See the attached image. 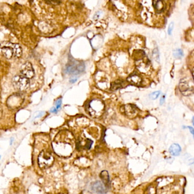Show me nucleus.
I'll return each mask as SVG.
<instances>
[{
	"label": "nucleus",
	"mask_w": 194,
	"mask_h": 194,
	"mask_svg": "<svg viewBox=\"0 0 194 194\" xmlns=\"http://www.w3.org/2000/svg\"><path fill=\"white\" fill-rule=\"evenodd\" d=\"M13 80L14 85L20 90L26 89L30 85L29 80L22 75L16 76L13 79Z\"/></svg>",
	"instance_id": "obj_4"
},
{
	"label": "nucleus",
	"mask_w": 194,
	"mask_h": 194,
	"mask_svg": "<svg viewBox=\"0 0 194 194\" xmlns=\"http://www.w3.org/2000/svg\"><path fill=\"white\" fill-rule=\"evenodd\" d=\"M161 94L160 91H155L154 92L151 93L149 97L151 99V100H155L157 99L158 97H159V95Z\"/></svg>",
	"instance_id": "obj_17"
},
{
	"label": "nucleus",
	"mask_w": 194,
	"mask_h": 194,
	"mask_svg": "<svg viewBox=\"0 0 194 194\" xmlns=\"http://www.w3.org/2000/svg\"><path fill=\"white\" fill-rule=\"evenodd\" d=\"M21 74L22 76L27 78L28 79H31L34 76V70L33 69V66L30 63H25L23 66H22L21 69Z\"/></svg>",
	"instance_id": "obj_6"
},
{
	"label": "nucleus",
	"mask_w": 194,
	"mask_h": 194,
	"mask_svg": "<svg viewBox=\"0 0 194 194\" xmlns=\"http://www.w3.org/2000/svg\"><path fill=\"white\" fill-rule=\"evenodd\" d=\"M61 104H62V100L61 99L58 100L56 102V108H55L57 110L60 108L61 107Z\"/></svg>",
	"instance_id": "obj_20"
},
{
	"label": "nucleus",
	"mask_w": 194,
	"mask_h": 194,
	"mask_svg": "<svg viewBox=\"0 0 194 194\" xmlns=\"http://www.w3.org/2000/svg\"><path fill=\"white\" fill-rule=\"evenodd\" d=\"M179 89L184 96H190L194 93V87L189 85V83L186 79H183L179 83Z\"/></svg>",
	"instance_id": "obj_5"
},
{
	"label": "nucleus",
	"mask_w": 194,
	"mask_h": 194,
	"mask_svg": "<svg viewBox=\"0 0 194 194\" xmlns=\"http://www.w3.org/2000/svg\"><path fill=\"white\" fill-rule=\"evenodd\" d=\"M1 52L4 56L7 59H11L13 56V52L12 49L5 44L1 49Z\"/></svg>",
	"instance_id": "obj_10"
},
{
	"label": "nucleus",
	"mask_w": 194,
	"mask_h": 194,
	"mask_svg": "<svg viewBox=\"0 0 194 194\" xmlns=\"http://www.w3.org/2000/svg\"><path fill=\"white\" fill-rule=\"evenodd\" d=\"M50 112L52 113H56L57 112V109L55 108H52L51 109Z\"/></svg>",
	"instance_id": "obj_24"
},
{
	"label": "nucleus",
	"mask_w": 194,
	"mask_h": 194,
	"mask_svg": "<svg viewBox=\"0 0 194 194\" xmlns=\"http://www.w3.org/2000/svg\"><path fill=\"white\" fill-rule=\"evenodd\" d=\"M153 57L155 59V60H157V62L159 61V52H158L157 49H155L154 50V51H153Z\"/></svg>",
	"instance_id": "obj_18"
},
{
	"label": "nucleus",
	"mask_w": 194,
	"mask_h": 194,
	"mask_svg": "<svg viewBox=\"0 0 194 194\" xmlns=\"http://www.w3.org/2000/svg\"><path fill=\"white\" fill-rule=\"evenodd\" d=\"M101 12H98L95 14V16L93 17V18H94V19L95 20H97V19H99V17H100V15H101Z\"/></svg>",
	"instance_id": "obj_21"
},
{
	"label": "nucleus",
	"mask_w": 194,
	"mask_h": 194,
	"mask_svg": "<svg viewBox=\"0 0 194 194\" xmlns=\"http://www.w3.org/2000/svg\"><path fill=\"white\" fill-rule=\"evenodd\" d=\"M125 112L128 116L130 118H133L137 115L138 112V109L137 108V107L134 105L129 104L125 106Z\"/></svg>",
	"instance_id": "obj_9"
},
{
	"label": "nucleus",
	"mask_w": 194,
	"mask_h": 194,
	"mask_svg": "<svg viewBox=\"0 0 194 194\" xmlns=\"http://www.w3.org/2000/svg\"><path fill=\"white\" fill-rule=\"evenodd\" d=\"M165 96L163 95V96L161 98V100H160V104L161 105L163 104L165 102Z\"/></svg>",
	"instance_id": "obj_22"
},
{
	"label": "nucleus",
	"mask_w": 194,
	"mask_h": 194,
	"mask_svg": "<svg viewBox=\"0 0 194 194\" xmlns=\"http://www.w3.org/2000/svg\"><path fill=\"white\" fill-rule=\"evenodd\" d=\"M6 44L8 45V46L10 47L12 49L14 56L17 58H20V56H21L22 54V51L19 45L9 43V42H8Z\"/></svg>",
	"instance_id": "obj_8"
},
{
	"label": "nucleus",
	"mask_w": 194,
	"mask_h": 194,
	"mask_svg": "<svg viewBox=\"0 0 194 194\" xmlns=\"http://www.w3.org/2000/svg\"><path fill=\"white\" fill-rule=\"evenodd\" d=\"M76 80H77V79H76V78H75V79H71V80H70V82H71V83H74L75 82H76Z\"/></svg>",
	"instance_id": "obj_25"
},
{
	"label": "nucleus",
	"mask_w": 194,
	"mask_h": 194,
	"mask_svg": "<svg viewBox=\"0 0 194 194\" xmlns=\"http://www.w3.org/2000/svg\"><path fill=\"white\" fill-rule=\"evenodd\" d=\"M128 81L134 85H140L142 82V79L138 74H132L128 78Z\"/></svg>",
	"instance_id": "obj_11"
},
{
	"label": "nucleus",
	"mask_w": 194,
	"mask_h": 194,
	"mask_svg": "<svg viewBox=\"0 0 194 194\" xmlns=\"http://www.w3.org/2000/svg\"><path fill=\"white\" fill-rule=\"evenodd\" d=\"M170 153L171 155L177 156L179 155L181 152V148L178 144H174L171 145L169 149Z\"/></svg>",
	"instance_id": "obj_12"
},
{
	"label": "nucleus",
	"mask_w": 194,
	"mask_h": 194,
	"mask_svg": "<svg viewBox=\"0 0 194 194\" xmlns=\"http://www.w3.org/2000/svg\"><path fill=\"white\" fill-rule=\"evenodd\" d=\"M104 105L100 100H93L89 102L88 110L91 116H100L104 111Z\"/></svg>",
	"instance_id": "obj_2"
},
{
	"label": "nucleus",
	"mask_w": 194,
	"mask_h": 194,
	"mask_svg": "<svg viewBox=\"0 0 194 194\" xmlns=\"http://www.w3.org/2000/svg\"><path fill=\"white\" fill-rule=\"evenodd\" d=\"M153 6L157 12H162L165 8V5L161 1H153Z\"/></svg>",
	"instance_id": "obj_13"
},
{
	"label": "nucleus",
	"mask_w": 194,
	"mask_h": 194,
	"mask_svg": "<svg viewBox=\"0 0 194 194\" xmlns=\"http://www.w3.org/2000/svg\"><path fill=\"white\" fill-rule=\"evenodd\" d=\"M85 70V65L80 62H74L66 67V72L68 74L78 75L83 72Z\"/></svg>",
	"instance_id": "obj_3"
},
{
	"label": "nucleus",
	"mask_w": 194,
	"mask_h": 194,
	"mask_svg": "<svg viewBox=\"0 0 194 194\" xmlns=\"http://www.w3.org/2000/svg\"><path fill=\"white\" fill-rule=\"evenodd\" d=\"M124 82L122 80H116L113 82L111 84V89L112 91H116L117 89H120L124 87Z\"/></svg>",
	"instance_id": "obj_14"
},
{
	"label": "nucleus",
	"mask_w": 194,
	"mask_h": 194,
	"mask_svg": "<svg viewBox=\"0 0 194 194\" xmlns=\"http://www.w3.org/2000/svg\"><path fill=\"white\" fill-rule=\"evenodd\" d=\"M173 55L175 58L181 59L183 56V52L181 49H176L173 52Z\"/></svg>",
	"instance_id": "obj_16"
},
{
	"label": "nucleus",
	"mask_w": 194,
	"mask_h": 194,
	"mask_svg": "<svg viewBox=\"0 0 194 194\" xmlns=\"http://www.w3.org/2000/svg\"><path fill=\"white\" fill-rule=\"evenodd\" d=\"M54 157L48 151H42L38 156V165L39 167L42 169H46L51 167L54 163Z\"/></svg>",
	"instance_id": "obj_1"
},
{
	"label": "nucleus",
	"mask_w": 194,
	"mask_h": 194,
	"mask_svg": "<svg viewBox=\"0 0 194 194\" xmlns=\"http://www.w3.org/2000/svg\"><path fill=\"white\" fill-rule=\"evenodd\" d=\"M0 158H1V157H0Z\"/></svg>",
	"instance_id": "obj_26"
},
{
	"label": "nucleus",
	"mask_w": 194,
	"mask_h": 194,
	"mask_svg": "<svg viewBox=\"0 0 194 194\" xmlns=\"http://www.w3.org/2000/svg\"><path fill=\"white\" fill-rule=\"evenodd\" d=\"M187 128L190 129V130L191 131V133H192V135H194V129L193 128H192V127H191V126H187Z\"/></svg>",
	"instance_id": "obj_23"
},
{
	"label": "nucleus",
	"mask_w": 194,
	"mask_h": 194,
	"mask_svg": "<svg viewBox=\"0 0 194 194\" xmlns=\"http://www.w3.org/2000/svg\"><path fill=\"white\" fill-rule=\"evenodd\" d=\"M91 189L93 192L99 194H105L107 192V187L103 183L97 181L91 184Z\"/></svg>",
	"instance_id": "obj_7"
},
{
	"label": "nucleus",
	"mask_w": 194,
	"mask_h": 194,
	"mask_svg": "<svg viewBox=\"0 0 194 194\" xmlns=\"http://www.w3.org/2000/svg\"><path fill=\"white\" fill-rule=\"evenodd\" d=\"M100 178H101L103 183L107 187L109 184V177L108 173L107 171H103L100 174Z\"/></svg>",
	"instance_id": "obj_15"
},
{
	"label": "nucleus",
	"mask_w": 194,
	"mask_h": 194,
	"mask_svg": "<svg viewBox=\"0 0 194 194\" xmlns=\"http://www.w3.org/2000/svg\"><path fill=\"white\" fill-rule=\"evenodd\" d=\"M173 29H174V23L171 22L168 27V34L169 35H171L172 31L173 30Z\"/></svg>",
	"instance_id": "obj_19"
}]
</instances>
